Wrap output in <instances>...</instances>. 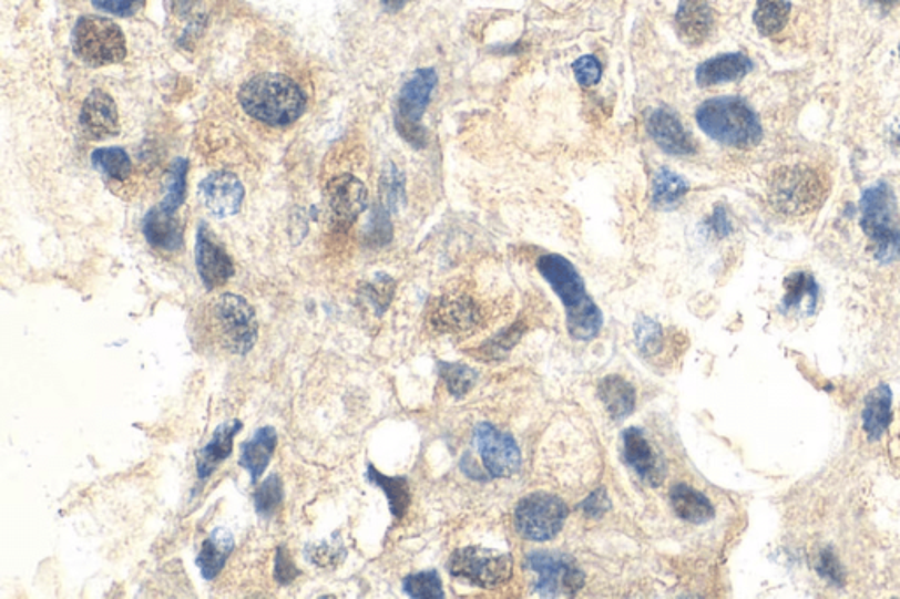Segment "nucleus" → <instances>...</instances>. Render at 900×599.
Segmentation results:
<instances>
[{"mask_svg":"<svg viewBox=\"0 0 900 599\" xmlns=\"http://www.w3.org/2000/svg\"><path fill=\"white\" fill-rule=\"evenodd\" d=\"M438 74L434 69H419L405 83L396 110V128L400 136L413 148L428 145V132L422 125V116L428 110L429 99L437 89Z\"/></svg>","mask_w":900,"mask_h":599,"instance_id":"obj_8","label":"nucleus"},{"mask_svg":"<svg viewBox=\"0 0 900 599\" xmlns=\"http://www.w3.org/2000/svg\"><path fill=\"white\" fill-rule=\"evenodd\" d=\"M751 69L753 62L744 53H726L705 60L704 64L698 65L697 83L702 89L723 85L740 80L751 73Z\"/></svg>","mask_w":900,"mask_h":599,"instance_id":"obj_23","label":"nucleus"},{"mask_svg":"<svg viewBox=\"0 0 900 599\" xmlns=\"http://www.w3.org/2000/svg\"><path fill=\"white\" fill-rule=\"evenodd\" d=\"M81 127L92 140H108L119 134V110L111 95L94 90L81 107Z\"/></svg>","mask_w":900,"mask_h":599,"instance_id":"obj_17","label":"nucleus"},{"mask_svg":"<svg viewBox=\"0 0 900 599\" xmlns=\"http://www.w3.org/2000/svg\"><path fill=\"white\" fill-rule=\"evenodd\" d=\"M863 430L869 438L879 440L887 433L892 421V391L887 383H879L875 391L869 392L863 406Z\"/></svg>","mask_w":900,"mask_h":599,"instance_id":"obj_25","label":"nucleus"},{"mask_svg":"<svg viewBox=\"0 0 900 599\" xmlns=\"http://www.w3.org/2000/svg\"><path fill=\"white\" fill-rule=\"evenodd\" d=\"M440 314H442V322L447 323V326H470L473 322V317H475V310H473L472 304L470 302L464 301H454L447 304L443 310H440Z\"/></svg>","mask_w":900,"mask_h":599,"instance_id":"obj_41","label":"nucleus"},{"mask_svg":"<svg viewBox=\"0 0 900 599\" xmlns=\"http://www.w3.org/2000/svg\"><path fill=\"white\" fill-rule=\"evenodd\" d=\"M242 430V421L224 422L218 425L212 440L197 454V476L201 482L208 481L213 472L233 454L234 438Z\"/></svg>","mask_w":900,"mask_h":599,"instance_id":"obj_21","label":"nucleus"},{"mask_svg":"<svg viewBox=\"0 0 900 599\" xmlns=\"http://www.w3.org/2000/svg\"><path fill=\"white\" fill-rule=\"evenodd\" d=\"M196 328L204 340L231 355H247L259 334L254 308L236 293H221L204 302Z\"/></svg>","mask_w":900,"mask_h":599,"instance_id":"obj_1","label":"nucleus"},{"mask_svg":"<svg viewBox=\"0 0 900 599\" xmlns=\"http://www.w3.org/2000/svg\"><path fill=\"white\" fill-rule=\"evenodd\" d=\"M475 446L484 469L494 478L515 475L521 468V452L518 443L509 434L501 433L489 422H482L475 430Z\"/></svg>","mask_w":900,"mask_h":599,"instance_id":"obj_12","label":"nucleus"},{"mask_svg":"<svg viewBox=\"0 0 900 599\" xmlns=\"http://www.w3.org/2000/svg\"><path fill=\"white\" fill-rule=\"evenodd\" d=\"M790 0H758L756 4L755 20L756 29L761 35H776L785 29L790 20Z\"/></svg>","mask_w":900,"mask_h":599,"instance_id":"obj_31","label":"nucleus"},{"mask_svg":"<svg viewBox=\"0 0 900 599\" xmlns=\"http://www.w3.org/2000/svg\"><path fill=\"white\" fill-rule=\"evenodd\" d=\"M599 397L614 421H623V419L630 417L633 410H635V403H637L635 389L625 379H621L616 374H612V376H607V379L600 382Z\"/></svg>","mask_w":900,"mask_h":599,"instance_id":"obj_26","label":"nucleus"},{"mask_svg":"<svg viewBox=\"0 0 900 599\" xmlns=\"http://www.w3.org/2000/svg\"><path fill=\"white\" fill-rule=\"evenodd\" d=\"M702 131L732 148H753L761 141V124L755 111L739 97H714L697 110Z\"/></svg>","mask_w":900,"mask_h":599,"instance_id":"obj_4","label":"nucleus"},{"mask_svg":"<svg viewBox=\"0 0 900 599\" xmlns=\"http://www.w3.org/2000/svg\"><path fill=\"white\" fill-rule=\"evenodd\" d=\"M572 69H574L575 80H577L579 85L584 86V89L599 85L600 78H602V65H600L595 56H581V59L575 60Z\"/></svg>","mask_w":900,"mask_h":599,"instance_id":"obj_40","label":"nucleus"},{"mask_svg":"<svg viewBox=\"0 0 900 599\" xmlns=\"http://www.w3.org/2000/svg\"><path fill=\"white\" fill-rule=\"evenodd\" d=\"M442 376L447 389L456 397H463L475 385L477 373L463 364H442Z\"/></svg>","mask_w":900,"mask_h":599,"instance_id":"obj_36","label":"nucleus"},{"mask_svg":"<svg viewBox=\"0 0 900 599\" xmlns=\"http://www.w3.org/2000/svg\"><path fill=\"white\" fill-rule=\"evenodd\" d=\"M73 50L81 62L92 68L119 64L127 55L125 35L108 18L83 17L73 30Z\"/></svg>","mask_w":900,"mask_h":599,"instance_id":"obj_7","label":"nucleus"},{"mask_svg":"<svg viewBox=\"0 0 900 599\" xmlns=\"http://www.w3.org/2000/svg\"><path fill=\"white\" fill-rule=\"evenodd\" d=\"M536 268L565 307L570 337L577 341L595 340L602 331V311L590 298L574 264L565 257L548 254L540 257Z\"/></svg>","mask_w":900,"mask_h":599,"instance_id":"obj_2","label":"nucleus"},{"mask_svg":"<svg viewBox=\"0 0 900 599\" xmlns=\"http://www.w3.org/2000/svg\"><path fill=\"white\" fill-rule=\"evenodd\" d=\"M569 508L560 497L535 493L523 497L515 508V527L521 536L533 541L552 540L565 526Z\"/></svg>","mask_w":900,"mask_h":599,"instance_id":"obj_10","label":"nucleus"},{"mask_svg":"<svg viewBox=\"0 0 900 599\" xmlns=\"http://www.w3.org/2000/svg\"><path fill=\"white\" fill-rule=\"evenodd\" d=\"M623 442L626 463L641 476V481L650 485L662 484L665 478V464L654 452L653 445L647 442L646 434L637 427H630L623 434Z\"/></svg>","mask_w":900,"mask_h":599,"instance_id":"obj_18","label":"nucleus"},{"mask_svg":"<svg viewBox=\"0 0 900 599\" xmlns=\"http://www.w3.org/2000/svg\"><path fill=\"white\" fill-rule=\"evenodd\" d=\"M671 503L681 519L693 524H704L714 517V506L709 497L693 489L689 485L677 484L672 487Z\"/></svg>","mask_w":900,"mask_h":599,"instance_id":"obj_27","label":"nucleus"},{"mask_svg":"<svg viewBox=\"0 0 900 599\" xmlns=\"http://www.w3.org/2000/svg\"><path fill=\"white\" fill-rule=\"evenodd\" d=\"M284 502V485H282L280 476L272 475L263 482L254 493L255 512L269 519L273 517Z\"/></svg>","mask_w":900,"mask_h":599,"instance_id":"obj_33","label":"nucleus"},{"mask_svg":"<svg viewBox=\"0 0 900 599\" xmlns=\"http://www.w3.org/2000/svg\"><path fill=\"white\" fill-rule=\"evenodd\" d=\"M688 190V182L683 176L671 169H659L653 178L651 199L654 208L672 209L679 205Z\"/></svg>","mask_w":900,"mask_h":599,"instance_id":"obj_29","label":"nucleus"},{"mask_svg":"<svg viewBox=\"0 0 900 599\" xmlns=\"http://www.w3.org/2000/svg\"><path fill=\"white\" fill-rule=\"evenodd\" d=\"M512 557L491 548H461L450 557L449 570L452 577L463 578L482 589H497L512 575Z\"/></svg>","mask_w":900,"mask_h":599,"instance_id":"obj_9","label":"nucleus"},{"mask_svg":"<svg viewBox=\"0 0 900 599\" xmlns=\"http://www.w3.org/2000/svg\"><path fill=\"white\" fill-rule=\"evenodd\" d=\"M238 99L247 115L272 127L294 124L306 107L301 86L278 73L252 78L239 90Z\"/></svg>","mask_w":900,"mask_h":599,"instance_id":"obj_3","label":"nucleus"},{"mask_svg":"<svg viewBox=\"0 0 900 599\" xmlns=\"http://www.w3.org/2000/svg\"><path fill=\"white\" fill-rule=\"evenodd\" d=\"M298 566L294 565L293 559H290L289 550L285 547H278L275 557L276 582L282 583V586H289L290 582L298 578Z\"/></svg>","mask_w":900,"mask_h":599,"instance_id":"obj_43","label":"nucleus"},{"mask_svg":"<svg viewBox=\"0 0 900 599\" xmlns=\"http://www.w3.org/2000/svg\"><path fill=\"white\" fill-rule=\"evenodd\" d=\"M818 571H820L825 578H828V580H832V582H842L841 566L836 561V557H833L832 552L821 554L820 562H818Z\"/></svg>","mask_w":900,"mask_h":599,"instance_id":"obj_46","label":"nucleus"},{"mask_svg":"<svg viewBox=\"0 0 900 599\" xmlns=\"http://www.w3.org/2000/svg\"><path fill=\"white\" fill-rule=\"evenodd\" d=\"M245 188L238 176L229 171H217L201 182L200 199L213 217H233L239 211Z\"/></svg>","mask_w":900,"mask_h":599,"instance_id":"obj_14","label":"nucleus"},{"mask_svg":"<svg viewBox=\"0 0 900 599\" xmlns=\"http://www.w3.org/2000/svg\"><path fill=\"white\" fill-rule=\"evenodd\" d=\"M327 203L340 224H352L366 209L368 190L361 179L352 175H341L327 183Z\"/></svg>","mask_w":900,"mask_h":599,"instance_id":"obj_16","label":"nucleus"},{"mask_svg":"<svg viewBox=\"0 0 900 599\" xmlns=\"http://www.w3.org/2000/svg\"><path fill=\"white\" fill-rule=\"evenodd\" d=\"M675 29L681 41L688 47L704 43L713 29V11L707 0H681L675 14Z\"/></svg>","mask_w":900,"mask_h":599,"instance_id":"obj_19","label":"nucleus"},{"mask_svg":"<svg viewBox=\"0 0 900 599\" xmlns=\"http://www.w3.org/2000/svg\"><path fill=\"white\" fill-rule=\"evenodd\" d=\"M276 443H278V434L272 425L259 427L250 440L242 443L239 466L250 473L252 484H257L268 468L269 461L275 454Z\"/></svg>","mask_w":900,"mask_h":599,"instance_id":"obj_22","label":"nucleus"},{"mask_svg":"<svg viewBox=\"0 0 900 599\" xmlns=\"http://www.w3.org/2000/svg\"><path fill=\"white\" fill-rule=\"evenodd\" d=\"M860 226L871 239L875 256L879 262L892 264L900 260V224L897 215V200L888 183H876L867 188L860 200Z\"/></svg>","mask_w":900,"mask_h":599,"instance_id":"obj_5","label":"nucleus"},{"mask_svg":"<svg viewBox=\"0 0 900 599\" xmlns=\"http://www.w3.org/2000/svg\"><path fill=\"white\" fill-rule=\"evenodd\" d=\"M899 55H900V47H899Z\"/></svg>","mask_w":900,"mask_h":599,"instance_id":"obj_51","label":"nucleus"},{"mask_svg":"<svg viewBox=\"0 0 900 599\" xmlns=\"http://www.w3.org/2000/svg\"><path fill=\"white\" fill-rule=\"evenodd\" d=\"M816 302H818V286L812 275L806 271L791 272L785 280V298H783V310L806 311L807 314L815 313Z\"/></svg>","mask_w":900,"mask_h":599,"instance_id":"obj_28","label":"nucleus"},{"mask_svg":"<svg viewBox=\"0 0 900 599\" xmlns=\"http://www.w3.org/2000/svg\"><path fill=\"white\" fill-rule=\"evenodd\" d=\"M526 568L535 575V591L542 596H569L584 586V575L570 557L561 554L533 552Z\"/></svg>","mask_w":900,"mask_h":599,"instance_id":"obj_11","label":"nucleus"},{"mask_svg":"<svg viewBox=\"0 0 900 599\" xmlns=\"http://www.w3.org/2000/svg\"><path fill=\"white\" fill-rule=\"evenodd\" d=\"M92 4L99 11L125 18L136 14L145 4V0H92Z\"/></svg>","mask_w":900,"mask_h":599,"instance_id":"obj_42","label":"nucleus"},{"mask_svg":"<svg viewBox=\"0 0 900 599\" xmlns=\"http://www.w3.org/2000/svg\"><path fill=\"white\" fill-rule=\"evenodd\" d=\"M196 266L201 280L208 290L225 286L234 275L229 254L204 221L197 229Z\"/></svg>","mask_w":900,"mask_h":599,"instance_id":"obj_13","label":"nucleus"},{"mask_svg":"<svg viewBox=\"0 0 900 599\" xmlns=\"http://www.w3.org/2000/svg\"><path fill=\"white\" fill-rule=\"evenodd\" d=\"M635 340L638 350L644 355H654L663 347V332L658 322H654L650 317H641L635 323Z\"/></svg>","mask_w":900,"mask_h":599,"instance_id":"obj_38","label":"nucleus"},{"mask_svg":"<svg viewBox=\"0 0 900 599\" xmlns=\"http://www.w3.org/2000/svg\"><path fill=\"white\" fill-rule=\"evenodd\" d=\"M366 478L386 493L387 502H389V508H391V514L395 515V519H403L408 510V505H410V489H408V482L405 481L403 476L382 475V473H378L370 464Z\"/></svg>","mask_w":900,"mask_h":599,"instance_id":"obj_30","label":"nucleus"},{"mask_svg":"<svg viewBox=\"0 0 900 599\" xmlns=\"http://www.w3.org/2000/svg\"><path fill=\"white\" fill-rule=\"evenodd\" d=\"M403 591L412 598L442 599V578L437 571H421V574L410 575L403 580Z\"/></svg>","mask_w":900,"mask_h":599,"instance_id":"obj_35","label":"nucleus"},{"mask_svg":"<svg viewBox=\"0 0 900 599\" xmlns=\"http://www.w3.org/2000/svg\"><path fill=\"white\" fill-rule=\"evenodd\" d=\"M876 4L883 6V8H892L896 6L899 0H872Z\"/></svg>","mask_w":900,"mask_h":599,"instance_id":"obj_50","label":"nucleus"},{"mask_svg":"<svg viewBox=\"0 0 900 599\" xmlns=\"http://www.w3.org/2000/svg\"><path fill=\"white\" fill-rule=\"evenodd\" d=\"M143 235L153 248L162 251H178L183 247V227L176 211L158 208L150 209L143 220Z\"/></svg>","mask_w":900,"mask_h":599,"instance_id":"obj_20","label":"nucleus"},{"mask_svg":"<svg viewBox=\"0 0 900 599\" xmlns=\"http://www.w3.org/2000/svg\"><path fill=\"white\" fill-rule=\"evenodd\" d=\"M709 227L713 229L714 235L718 236V238H725V236L730 235L732 233V221L728 218V213L725 211V208L718 206V208L714 209L713 217L709 220Z\"/></svg>","mask_w":900,"mask_h":599,"instance_id":"obj_48","label":"nucleus"},{"mask_svg":"<svg viewBox=\"0 0 900 599\" xmlns=\"http://www.w3.org/2000/svg\"><path fill=\"white\" fill-rule=\"evenodd\" d=\"M233 550L234 536L231 535L229 529H225V527L213 529L208 538L204 540L200 556L196 559L197 568H200L203 578L213 580V578L217 577L224 570L225 562L229 559Z\"/></svg>","mask_w":900,"mask_h":599,"instance_id":"obj_24","label":"nucleus"},{"mask_svg":"<svg viewBox=\"0 0 900 599\" xmlns=\"http://www.w3.org/2000/svg\"><path fill=\"white\" fill-rule=\"evenodd\" d=\"M391 238V221L386 213L377 211L374 215V227H371V239L377 242H387Z\"/></svg>","mask_w":900,"mask_h":599,"instance_id":"obj_47","label":"nucleus"},{"mask_svg":"<svg viewBox=\"0 0 900 599\" xmlns=\"http://www.w3.org/2000/svg\"><path fill=\"white\" fill-rule=\"evenodd\" d=\"M825 194L824 178L811 167H783L770 179V205L788 217H802L820 208Z\"/></svg>","mask_w":900,"mask_h":599,"instance_id":"obj_6","label":"nucleus"},{"mask_svg":"<svg viewBox=\"0 0 900 599\" xmlns=\"http://www.w3.org/2000/svg\"><path fill=\"white\" fill-rule=\"evenodd\" d=\"M391 293L392 280L386 277V275H380L377 281H374V283L368 287V298L371 299V302L378 308V311L386 310L387 304L391 301Z\"/></svg>","mask_w":900,"mask_h":599,"instance_id":"obj_44","label":"nucleus"},{"mask_svg":"<svg viewBox=\"0 0 900 599\" xmlns=\"http://www.w3.org/2000/svg\"><path fill=\"white\" fill-rule=\"evenodd\" d=\"M306 556H308V559H310L315 566L333 568V566L340 565V562L344 561L345 548L344 545H341L340 538L335 536L333 540L308 545Z\"/></svg>","mask_w":900,"mask_h":599,"instance_id":"obj_37","label":"nucleus"},{"mask_svg":"<svg viewBox=\"0 0 900 599\" xmlns=\"http://www.w3.org/2000/svg\"><path fill=\"white\" fill-rule=\"evenodd\" d=\"M187 167L188 162L185 158L178 161L171 166L170 175L166 179V194L162 200V208L176 211L185 200V185H187Z\"/></svg>","mask_w":900,"mask_h":599,"instance_id":"obj_34","label":"nucleus"},{"mask_svg":"<svg viewBox=\"0 0 900 599\" xmlns=\"http://www.w3.org/2000/svg\"><path fill=\"white\" fill-rule=\"evenodd\" d=\"M95 169L108 178L125 182L132 173V162L124 148H98L92 154Z\"/></svg>","mask_w":900,"mask_h":599,"instance_id":"obj_32","label":"nucleus"},{"mask_svg":"<svg viewBox=\"0 0 900 599\" xmlns=\"http://www.w3.org/2000/svg\"><path fill=\"white\" fill-rule=\"evenodd\" d=\"M407 2L408 0H382L383 8L387 11H400Z\"/></svg>","mask_w":900,"mask_h":599,"instance_id":"obj_49","label":"nucleus"},{"mask_svg":"<svg viewBox=\"0 0 900 599\" xmlns=\"http://www.w3.org/2000/svg\"><path fill=\"white\" fill-rule=\"evenodd\" d=\"M608 508H611V499H608L607 493L603 489L593 490L581 505V510L584 512L590 519H600L605 512H608Z\"/></svg>","mask_w":900,"mask_h":599,"instance_id":"obj_45","label":"nucleus"},{"mask_svg":"<svg viewBox=\"0 0 900 599\" xmlns=\"http://www.w3.org/2000/svg\"><path fill=\"white\" fill-rule=\"evenodd\" d=\"M383 196H386V205L389 209L396 211L400 208L405 199V182L403 175L395 166H389L383 175Z\"/></svg>","mask_w":900,"mask_h":599,"instance_id":"obj_39","label":"nucleus"},{"mask_svg":"<svg viewBox=\"0 0 900 599\" xmlns=\"http://www.w3.org/2000/svg\"><path fill=\"white\" fill-rule=\"evenodd\" d=\"M646 127L654 143L668 155L688 157L695 154V143L679 118L668 110H651L646 116Z\"/></svg>","mask_w":900,"mask_h":599,"instance_id":"obj_15","label":"nucleus"}]
</instances>
